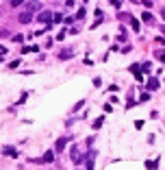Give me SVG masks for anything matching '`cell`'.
<instances>
[{
    "instance_id": "6da1fadb",
    "label": "cell",
    "mask_w": 165,
    "mask_h": 170,
    "mask_svg": "<svg viewBox=\"0 0 165 170\" xmlns=\"http://www.w3.org/2000/svg\"><path fill=\"white\" fill-rule=\"evenodd\" d=\"M50 18H52V11H41V13L37 15V22L46 24V22H50Z\"/></svg>"
},
{
    "instance_id": "7a4b0ae2",
    "label": "cell",
    "mask_w": 165,
    "mask_h": 170,
    "mask_svg": "<svg viewBox=\"0 0 165 170\" xmlns=\"http://www.w3.org/2000/svg\"><path fill=\"white\" fill-rule=\"evenodd\" d=\"M159 85H161V83H159V79H156V76H152V79H150V81L146 83V90L154 92V90H159Z\"/></svg>"
},
{
    "instance_id": "3957f363",
    "label": "cell",
    "mask_w": 165,
    "mask_h": 170,
    "mask_svg": "<svg viewBox=\"0 0 165 170\" xmlns=\"http://www.w3.org/2000/svg\"><path fill=\"white\" fill-rule=\"evenodd\" d=\"M41 161H43V164L54 161V151H46V153H43V157H41Z\"/></svg>"
},
{
    "instance_id": "277c9868",
    "label": "cell",
    "mask_w": 165,
    "mask_h": 170,
    "mask_svg": "<svg viewBox=\"0 0 165 170\" xmlns=\"http://www.w3.org/2000/svg\"><path fill=\"white\" fill-rule=\"evenodd\" d=\"M93 157H96V153H89V155L85 157V166H87V170H93Z\"/></svg>"
},
{
    "instance_id": "5b68a950",
    "label": "cell",
    "mask_w": 165,
    "mask_h": 170,
    "mask_svg": "<svg viewBox=\"0 0 165 170\" xmlns=\"http://www.w3.org/2000/svg\"><path fill=\"white\" fill-rule=\"evenodd\" d=\"M65 144H68V138H59V140H57V146H54V151H57V153H59V151H63V148H65Z\"/></svg>"
},
{
    "instance_id": "8992f818",
    "label": "cell",
    "mask_w": 165,
    "mask_h": 170,
    "mask_svg": "<svg viewBox=\"0 0 165 170\" xmlns=\"http://www.w3.org/2000/svg\"><path fill=\"white\" fill-rule=\"evenodd\" d=\"M2 153H4V155H11L13 159H18V153H15V148H13V146H4V148H2Z\"/></svg>"
},
{
    "instance_id": "52a82bcc",
    "label": "cell",
    "mask_w": 165,
    "mask_h": 170,
    "mask_svg": "<svg viewBox=\"0 0 165 170\" xmlns=\"http://www.w3.org/2000/svg\"><path fill=\"white\" fill-rule=\"evenodd\" d=\"M20 22H22V24H28V22L33 20V15L28 13V11H26V13H20V18H18Z\"/></svg>"
},
{
    "instance_id": "ba28073f",
    "label": "cell",
    "mask_w": 165,
    "mask_h": 170,
    "mask_svg": "<svg viewBox=\"0 0 165 170\" xmlns=\"http://www.w3.org/2000/svg\"><path fill=\"white\" fill-rule=\"evenodd\" d=\"M146 168H148V170H154V168H159V161H154V159H148V161H146Z\"/></svg>"
},
{
    "instance_id": "9c48e42d",
    "label": "cell",
    "mask_w": 165,
    "mask_h": 170,
    "mask_svg": "<svg viewBox=\"0 0 165 170\" xmlns=\"http://www.w3.org/2000/svg\"><path fill=\"white\" fill-rule=\"evenodd\" d=\"M37 50H39V46H37V44H35V46H26V48H22V52H37Z\"/></svg>"
},
{
    "instance_id": "30bf717a",
    "label": "cell",
    "mask_w": 165,
    "mask_h": 170,
    "mask_svg": "<svg viewBox=\"0 0 165 170\" xmlns=\"http://www.w3.org/2000/svg\"><path fill=\"white\" fill-rule=\"evenodd\" d=\"M102 124H104V118H96V120H93V124H91V127H93V129H100Z\"/></svg>"
},
{
    "instance_id": "8fae6325",
    "label": "cell",
    "mask_w": 165,
    "mask_h": 170,
    "mask_svg": "<svg viewBox=\"0 0 165 170\" xmlns=\"http://www.w3.org/2000/svg\"><path fill=\"white\" fill-rule=\"evenodd\" d=\"M11 42H13V44H22V42H24V35H13Z\"/></svg>"
},
{
    "instance_id": "7c38bea8",
    "label": "cell",
    "mask_w": 165,
    "mask_h": 170,
    "mask_svg": "<svg viewBox=\"0 0 165 170\" xmlns=\"http://www.w3.org/2000/svg\"><path fill=\"white\" fill-rule=\"evenodd\" d=\"M59 57H61V59H72V50H61Z\"/></svg>"
},
{
    "instance_id": "4fadbf2b",
    "label": "cell",
    "mask_w": 165,
    "mask_h": 170,
    "mask_svg": "<svg viewBox=\"0 0 165 170\" xmlns=\"http://www.w3.org/2000/svg\"><path fill=\"white\" fill-rule=\"evenodd\" d=\"M82 105H85V100H78V103H76V105L72 107V111H80V109H82Z\"/></svg>"
},
{
    "instance_id": "5bb4252c",
    "label": "cell",
    "mask_w": 165,
    "mask_h": 170,
    "mask_svg": "<svg viewBox=\"0 0 165 170\" xmlns=\"http://www.w3.org/2000/svg\"><path fill=\"white\" fill-rule=\"evenodd\" d=\"M141 20H144V22H152V13H148V11H146V13L141 15Z\"/></svg>"
},
{
    "instance_id": "9a60e30c",
    "label": "cell",
    "mask_w": 165,
    "mask_h": 170,
    "mask_svg": "<svg viewBox=\"0 0 165 170\" xmlns=\"http://www.w3.org/2000/svg\"><path fill=\"white\" fill-rule=\"evenodd\" d=\"M85 13H87V11H85V9H80L78 13H76V20H82V18H85Z\"/></svg>"
},
{
    "instance_id": "2e32d148",
    "label": "cell",
    "mask_w": 165,
    "mask_h": 170,
    "mask_svg": "<svg viewBox=\"0 0 165 170\" xmlns=\"http://www.w3.org/2000/svg\"><path fill=\"white\" fill-rule=\"evenodd\" d=\"M130 26H133V31H139V29H141V26H139V22H137V20H133V22H130Z\"/></svg>"
},
{
    "instance_id": "e0dca14e",
    "label": "cell",
    "mask_w": 165,
    "mask_h": 170,
    "mask_svg": "<svg viewBox=\"0 0 165 170\" xmlns=\"http://www.w3.org/2000/svg\"><path fill=\"white\" fill-rule=\"evenodd\" d=\"M156 57H159V59H161V61L165 63V50H159V52H156Z\"/></svg>"
},
{
    "instance_id": "ac0fdd59",
    "label": "cell",
    "mask_w": 165,
    "mask_h": 170,
    "mask_svg": "<svg viewBox=\"0 0 165 170\" xmlns=\"http://www.w3.org/2000/svg\"><path fill=\"white\" fill-rule=\"evenodd\" d=\"M144 124H146L144 120H135V129H141V127H144Z\"/></svg>"
},
{
    "instance_id": "d6986e66",
    "label": "cell",
    "mask_w": 165,
    "mask_h": 170,
    "mask_svg": "<svg viewBox=\"0 0 165 170\" xmlns=\"http://www.w3.org/2000/svg\"><path fill=\"white\" fill-rule=\"evenodd\" d=\"M18 65H20V59H18V61H11V63H9V68H11V70H15Z\"/></svg>"
},
{
    "instance_id": "ffe728a7",
    "label": "cell",
    "mask_w": 165,
    "mask_h": 170,
    "mask_svg": "<svg viewBox=\"0 0 165 170\" xmlns=\"http://www.w3.org/2000/svg\"><path fill=\"white\" fill-rule=\"evenodd\" d=\"M9 2H11V4H13V7H20V4H22V2H24V0H9Z\"/></svg>"
},
{
    "instance_id": "44dd1931",
    "label": "cell",
    "mask_w": 165,
    "mask_h": 170,
    "mask_svg": "<svg viewBox=\"0 0 165 170\" xmlns=\"http://www.w3.org/2000/svg\"><path fill=\"white\" fill-rule=\"evenodd\" d=\"M111 4H113V7H117V9H119V7H122V0H111Z\"/></svg>"
},
{
    "instance_id": "7402d4cb",
    "label": "cell",
    "mask_w": 165,
    "mask_h": 170,
    "mask_svg": "<svg viewBox=\"0 0 165 170\" xmlns=\"http://www.w3.org/2000/svg\"><path fill=\"white\" fill-rule=\"evenodd\" d=\"M137 70H139V65H137V63L130 65V72H133V74H137Z\"/></svg>"
},
{
    "instance_id": "603a6c76",
    "label": "cell",
    "mask_w": 165,
    "mask_h": 170,
    "mask_svg": "<svg viewBox=\"0 0 165 170\" xmlns=\"http://www.w3.org/2000/svg\"><path fill=\"white\" fill-rule=\"evenodd\" d=\"M0 52H2V55H4V52H7V48H4V46H0Z\"/></svg>"
},
{
    "instance_id": "cb8c5ba5",
    "label": "cell",
    "mask_w": 165,
    "mask_h": 170,
    "mask_svg": "<svg viewBox=\"0 0 165 170\" xmlns=\"http://www.w3.org/2000/svg\"><path fill=\"white\" fill-rule=\"evenodd\" d=\"M159 29H161V33H165V26H159Z\"/></svg>"
},
{
    "instance_id": "d4e9b609",
    "label": "cell",
    "mask_w": 165,
    "mask_h": 170,
    "mask_svg": "<svg viewBox=\"0 0 165 170\" xmlns=\"http://www.w3.org/2000/svg\"><path fill=\"white\" fill-rule=\"evenodd\" d=\"M161 15H163V20H165V9H163V11H161Z\"/></svg>"
}]
</instances>
